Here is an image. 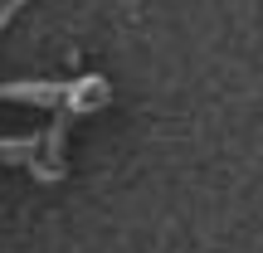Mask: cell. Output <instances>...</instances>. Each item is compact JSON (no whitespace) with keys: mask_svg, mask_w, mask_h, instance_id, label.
<instances>
[{"mask_svg":"<svg viewBox=\"0 0 263 253\" xmlns=\"http://www.w3.org/2000/svg\"><path fill=\"white\" fill-rule=\"evenodd\" d=\"M0 103H39V107L68 103V78H44V83H0Z\"/></svg>","mask_w":263,"mask_h":253,"instance_id":"6da1fadb","label":"cell"}]
</instances>
